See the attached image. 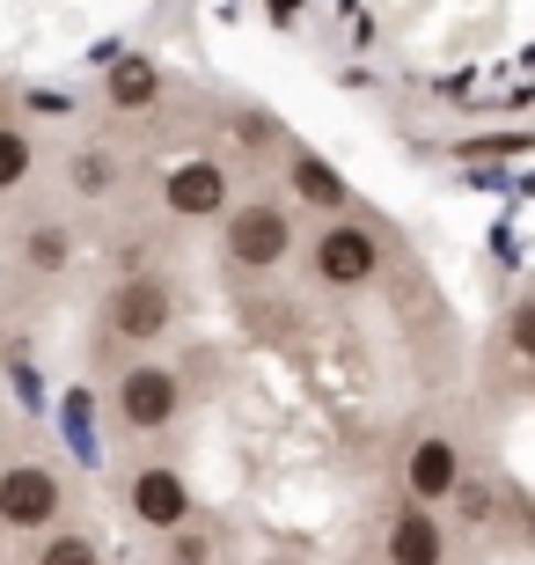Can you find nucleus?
Returning a JSON list of instances; mask_svg holds the SVG:
<instances>
[{
	"label": "nucleus",
	"instance_id": "1",
	"mask_svg": "<svg viewBox=\"0 0 535 565\" xmlns=\"http://www.w3.org/2000/svg\"><path fill=\"white\" fill-rule=\"evenodd\" d=\"M176 412H184V382H176V367H154V360L125 367L118 390H110V419L125 434H169Z\"/></svg>",
	"mask_w": 535,
	"mask_h": 565
},
{
	"label": "nucleus",
	"instance_id": "2",
	"mask_svg": "<svg viewBox=\"0 0 535 565\" xmlns=\"http://www.w3.org/2000/svg\"><path fill=\"white\" fill-rule=\"evenodd\" d=\"M309 265H315L323 287H367V279L382 273V235H374L367 221H330V228L315 235Z\"/></svg>",
	"mask_w": 535,
	"mask_h": 565
},
{
	"label": "nucleus",
	"instance_id": "3",
	"mask_svg": "<svg viewBox=\"0 0 535 565\" xmlns=\"http://www.w3.org/2000/svg\"><path fill=\"white\" fill-rule=\"evenodd\" d=\"M66 507V484L52 462H8L0 470V529H52Z\"/></svg>",
	"mask_w": 535,
	"mask_h": 565
},
{
	"label": "nucleus",
	"instance_id": "4",
	"mask_svg": "<svg viewBox=\"0 0 535 565\" xmlns=\"http://www.w3.org/2000/svg\"><path fill=\"white\" fill-rule=\"evenodd\" d=\"M293 250V221L287 206H243V213H227V257L243 265V273H271L279 257Z\"/></svg>",
	"mask_w": 535,
	"mask_h": 565
},
{
	"label": "nucleus",
	"instance_id": "5",
	"mask_svg": "<svg viewBox=\"0 0 535 565\" xmlns=\"http://www.w3.org/2000/svg\"><path fill=\"white\" fill-rule=\"evenodd\" d=\"M110 331L132 338V345H154V338L169 331V316H176V294H169V279L140 273V279H118V294H110Z\"/></svg>",
	"mask_w": 535,
	"mask_h": 565
},
{
	"label": "nucleus",
	"instance_id": "6",
	"mask_svg": "<svg viewBox=\"0 0 535 565\" xmlns=\"http://www.w3.org/2000/svg\"><path fill=\"white\" fill-rule=\"evenodd\" d=\"M125 500H132V522H140V529H162V536L191 522V484H184V470H176V462H147Z\"/></svg>",
	"mask_w": 535,
	"mask_h": 565
},
{
	"label": "nucleus",
	"instance_id": "7",
	"mask_svg": "<svg viewBox=\"0 0 535 565\" xmlns=\"http://www.w3.org/2000/svg\"><path fill=\"white\" fill-rule=\"evenodd\" d=\"M162 199L176 221H213V213H227V169L221 162H176L162 177Z\"/></svg>",
	"mask_w": 535,
	"mask_h": 565
},
{
	"label": "nucleus",
	"instance_id": "8",
	"mask_svg": "<svg viewBox=\"0 0 535 565\" xmlns=\"http://www.w3.org/2000/svg\"><path fill=\"white\" fill-rule=\"evenodd\" d=\"M454 478H462V448H454L448 434H426L404 456V492H411V507H432V500H448Z\"/></svg>",
	"mask_w": 535,
	"mask_h": 565
},
{
	"label": "nucleus",
	"instance_id": "9",
	"mask_svg": "<svg viewBox=\"0 0 535 565\" xmlns=\"http://www.w3.org/2000/svg\"><path fill=\"white\" fill-rule=\"evenodd\" d=\"M389 565H448V529L426 507H404L389 522Z\"/></svg>",
	"mask_w": 535,
	"mask_h": 565
},
{
	"label": "nucleus",
	"instance_id": "10",
	"mask_svg": "<svg viewBox=\"0 0 535 565\" xmlns=\"http://www.w3.org/2000/svg\"><path fill=\"white\" fill-rule=\"evenodd\" d=\"M287 184L301 191V206H323V213H345V206H352V184L323 162V154H309V147L287 162Z\"/></svg>",
	"mask_w": 535,
	"mask_h": 565
},
{
	"label": "nucleus",
	"instance_id": "11",
	"mask_svg": "<svg viewBox=\"0 0 535 565\" xmlns=\"http://www.w3.org/2000/svg\"><path fill=\"white\" fill-rule=\"evenodd\" d=\"M104 88H110V104L118 110H147L154 96H162V66L147 60V52H125V60H104Z\"/></svg>",
	"mask_w": 535,
	"mask_h": 565
},
{
	"label": "nucleus",
	"instance_id": "12",
	"mask_svg": "<svg viewBox=\"0 0 535 565\" xmlns=\"http://www.w3.org/2000/svg\"><path fill=\"white\" fill-rule=\"evenodd\" d=\"M22 257H30V273H66L74 235H66L60 221H38V228H30V243H22Z\"/></svg>",
	"mask_w": 535,
	"mask_h": 565
},
{
	"label": "nucleus",
	"instance_id": "13",
	"mask_svg": "<svg viewBox=\"0 0 535 565\" xmlns=\"http://www.w3.org/2000/svg\"><path fill=\"white\" fill-rule=\"evenodd\" d=\"M38 565H104V551H96L88 529H52L38 544Z\"/></svg>",
	"mask_w": 535,
	"mask_h": 565
},
{
	"label": "nucleus",
	"instance_id": "14",
	"mask_svg": "<svg viewBox=\"0 0 535 565\" xmlns=\"http://www.w3.org/2000/svg\"><path fill=\"white\" fill-rule=\"evenodd\" d=\"M30 169H38V147L22 140L15 126H0V191H15L22 177H30Z\"/></svg>",
	"mask_w": 535,
	"mask_h": 565
},
{
	"label": "nucleus",
	"instance_id": "15",
	"mask_svg": "<svg viewBox=\"0 0 535 565\" xmlns=\"http://www.w3.org/2000/svg\"><path fill=\"white\" fill-rule=\"evenodd\" d=\"M110 184H118V162H110V154H82V162H74V191H82V199H104Z\"/></svg>",
	"mask_w": 535,
	"mask_h": 565
},
{
	"label": "nucleus",
	"instance_id": "16",
	"mask_svg": "<svg viewBox=\"0 0 535 565\" xmlns=\"http://www.w3.org/2000/svg\"><path fill=\"white\" fill-rule=\"evenodd\" d=\"M169 565H213V536L206 529H169Z\"/></svg>",
	"mask_w": 535,
	"mask_h": 565
},
{
	"label": "nucleus",
	"instance_id": "17",
	"mask_svg": "<svg viewBox=\"0 0 535 565\" xmlns=\"http://www.w3.org/2000/svg\"><path fill=\"white\" fill-rule=\"evenodd\" d=\"M454 514H462V522H492V484L484 478H454Z\"/></svg>",
	"mask_w": 535,
	"mask_h": 565
},
{
	"label": "nucleus",
	"instance_id": "18",
	"mask_svg": "<svg viewBox=\"0 0 535 565\" xmlns=\"http://www.w3.org/2000/svg\"><path fill=\"white\" fill-rule=\"evenodd\" d=\"M506 353H514V360H535V309H528V301L506 316Z\"/></svg>",
	"mask_w": 535,
	"mask_h": 565
},
{
	"label": "nucleus",
	"instance_id": "19",
	"mask_svg": "<svg viewBox=\"0 0 535 565\" xmlns=\"http://www.w3.org/2000/svg\"><path fill=\"white\" fill-rule=\"evenodd\" d=\"M235 140H243V147H265L271 140V118H265V110H235Z\"/></svg>",
	"mask_w": 535,
	"mask_h": 565
},
{
	"label": "nucleus",
	"instance_id": "20",
	"mask_svg": "<svg viewBox=\"0 0 535 565\" xmlns=\"http://www.w3.org/2000/svg\"><path fill=\"white\" fill-rule=\"evenodd\" d=\"M271 15H279V22H287V15H293V0H271Z\"/></svg>",
	"mask_w": 535,
	"mask_h": 565
}]
</instances>
